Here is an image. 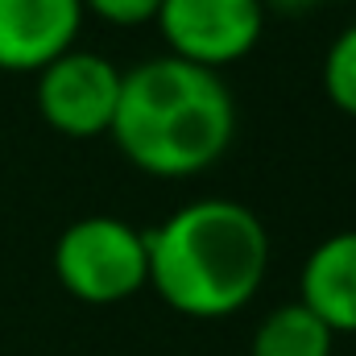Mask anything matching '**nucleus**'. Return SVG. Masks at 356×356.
<instances>
[{
    "instance_id": "11",
    "label": "nucleus",
    "mask_w": 356,
    "mask_h": 356,
    "mask_svg": "<svg viewBox=\"0 0 356 356\" xmlns=\"http://www.w3.org/2000/svg\"><path fill=\"white\" fill-rule=\"evenodd\" d=\"M266 8H277V13H307V8H315L319 0H261Z\"/></svg>"
},
{
    "instance_id": "6",
    "label": "nucleus",
    "mask_w": 356,
    "mask_h": 356,
    "mask_svg": "<svg viewBox=\"0 0 356 356\" xmlns=\"http://www.w3.org/2000/svg\"><path fill=\"white\" fill-rule=\"evenodd\" d=\"M83 17V0H0V71L38 75L75 50Z\"/></svg>"
},
{
    "instance_id": "8",
    "label": "nucleus",
    "mask_w": 356,
    "mask_h": 356,
    "mask_svg": "<svg viewBox=\"0 0 356 356\" xmlns=\"http://www.w3.org/2000/svg\"><path fill=\"white\" fill-rule=\"evenodd\" d=\"M336 332L302 302L269 311L253 332V356H332Z\"/></svg>"
},
{
    "instance_id": "3",
    "label": "nucleus",
    "mask_w": 356,
    "mask_h": 356,
    "mask_svg": "<svg viewBox=\"0 0 356 356\" xmlns=\"http://www.w3.org/2000/svg\"><path fill=\"white\" fill-rule=\"evenodd\" d=\"M54 273L63 290L91 307H112L149 286L145 232L116 216H83L63 228L54 245Z\"/></svg>"
},
{
    "instance_id": "7",
    "label": "nucleus",
    "mask_w": 356,
    "mask_h": 356,
    "mask_svg": "<svg viewBox=\"0 0 356 356\" xmlns=\"http://www.w3.org/2000/svg\"><path fill=\"white\" fill-rule=\"evenodd\" d=\"M298 302L311 307L336 336H356V228L311 249L298 273Z\"/></svg>"
},
{
    "instance_id": "2",
    "label": "nucleus",
    "mask_w": 356,
    "mask_h": 356,
    "mask_svg": "<svg viewBox=\"0 0 356 356\" xmlns=\"http://www.w3.org/2000/svg\"><path fill=\"white\" fill-rule=\"evenodd\" d=\"M149 286L186 319H228L266 282L269 232L236 199H195L145 232Z\"/></svg>"
},
{
    "instance_id": "5",
    "label": "nucleus",
    "mask_w": 356,
    "mask_h": 356,
    "mask_svg": "<svg viewBox=\"0 0 356 356\" xmlns=\"http://www.w3.org/2000/svg\"><path fill=\"white\" fill-rule=\"evenodd\" d=\"M120 79L124 71H116L104 54L75 46L38 71V112L54 133L71 141L104 137L116 116Z\"/></svg>"
},
{
    "instance_id": "1",
    "label": "nucleus",
    "mask_w": 356,
    "mask_h": 356,
    "mask_svg": "<svg viewBox=\"0 0 356 356\" xmlns=\"http://www.w3.org/2000/svg\"><path fill=\"white\" fill-rule=\"evenodd\" d=\"M108 133L141 175L195 178L228 154L236 104L220 71L162 54L124 71Z\"/></svg>"
},
{
    "instance_id": "4",
    "label": "nucleus",
    "mask_w": 356,
    "mask_h": 356,
    "mask_svg": "<svg viewBox=\"0 0 356 356\" xmlns=\"http://www.w3.org/2000/svg\"><path fill=\"white\" fill-rule=\"evenodd\" d=\"M158 33L182 63L220 71L253 54L266 33L261 0H162Z\"/></svg>"
},
{
    "instance_id": "10",
    "label": "nucleus",
    "mask_w": 356,
    "mask_h": 356,
    "mask_svg": "<svg viewBox=\"0 0 356 356\" xmlns=\"http://www.w3.org/2000/svg\"><path fill=\"white\" fill-rule=\"evenodd\" d=\"M162 8V0H83V13H95L99 21L116 25V29H137L145 21H154Z\"/></svg>"
},
{
    "instance_id": "9",
    "label": "nucleus",
    "mask_w": 356,
    "mask_h": 356,
    "mask_svg": "<svg viewBox=\"0 0 356 356\" xmlns=\"http://www.w3.org/2000/svg\"><path fill=\"white\" fill-rule=\"evenodd\" d=\"M323 91L332 108H340L344 116H356V21L323 54Z\"/></svg>"
}]
</instances>
